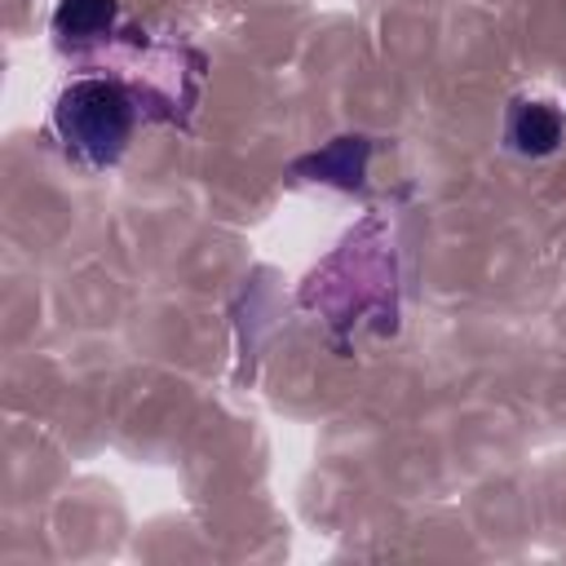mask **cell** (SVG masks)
Returning <instances> with one entry per match:
<instances>
[{"label": "cell", "instance_id": "cell-1", "mask_svg": "<svg viewBox=\"0 0 566 566\" xmlns=\"http://www.w3.org/2000/svg\"><path fill=\"white\" fill-rule=\"evenodd\" d=\"M133 124H137L133 97L124 93V84L102 80V75L71 80L53 106V128L66 155H75L88 168L115 164L133 137Z\"/></svg>", "mask_w": 566, "mask_h": 566}, {"label": "cell", "instance_id": "cell-3", "mask_svg": "<svg viewBox=\"0 0 566 566\" xmlns=\"http://www.w3.org/2000/svg\"><path fill=\"white\" fill-rule=\"evenodd\" d=\"M119 4L115 0H57L53 9V35L66 44H84L111 31Z\"/></svg>", "mask_w": 566, "mask_h": 566}, {"label": "cell", "instance_id": "cell-2", "mask_svg": "<svg viewBox=\"0 0 566 566\" xmlns=\"http://www.w3.org/2000/svg\"><path fill=\"white\" fill-rule=\"evenodd\" d=\"M562 133H566V124H562V111H557V106H548V102H526V97H517V102L509 106L504 142H509L517 155L544 159V155H553V150L562 146Z\"/></svg>", "mask_w": 566, "mask_h": 566}]
</instances>
